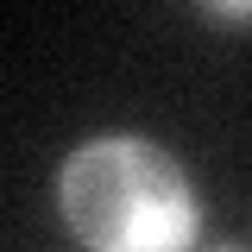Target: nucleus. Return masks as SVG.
<instances>
[{
    "label": "nucleus",
    "instance_id": "obj_1",
    "mask_svg": "<svg viewBox=\"0 0 252 252\" xmlns=\"http://www.w3.org/2000/svg\"><path fill=\"white\" fill-rule=\"evenodd\" d=\"M57 208L89 252H189L202 227V202L177 158L132 132L89 139L63 158Z\"/></svg>",
    "mask_w": 252,
    "mask_h": 252
},
{
    "label": "nucleus",
    "instance_id": "obj_2",
    "mask_svg": "<svg viewBox=\"0 0 252 252\" xmlns=\"http://www.w3.org/2000/svg\"><path fill=\"white\" fill-rule=\"evenodd\" d=\"M208 19H252V6H202Z\"/></svg>",
    "mask_w": 252,
    "mask_h": 252
},
{
    "label": "nucleus",
    "instance_id": "obj_3",
    "mask_svg": "<svg viewBox=\"0 0 252 252\" xmlns=\"http://www.w3.org/2000/svg\"><path fill=\"white\" fill-rule=\"evenodd\" d=\"M220 252H246V246H220Z\"/></svg>",
    "mask_w": 252,
    "mask_h": 252
}]
</instances>
